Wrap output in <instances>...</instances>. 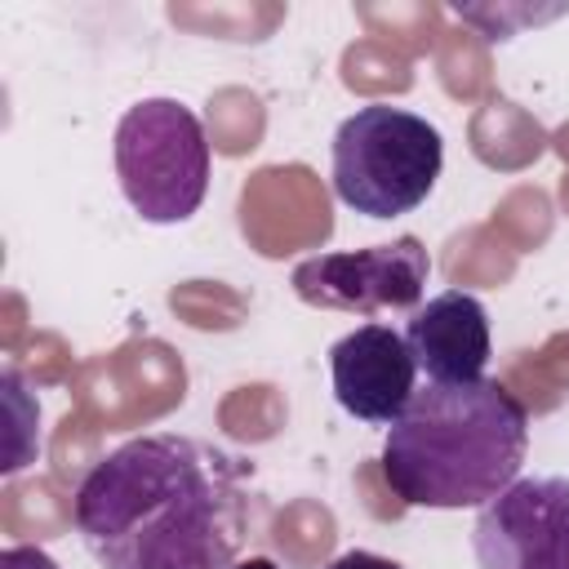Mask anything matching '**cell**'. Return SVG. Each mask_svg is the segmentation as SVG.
Segmentation results:
<instances>
[{"mask_svg": "<svg viewBox=\"0 0 569 569\" xmlns=\"http://www.w3.org/2000/svg\"><path fill=\"white\" fill-rule=\"evenodd\" d=\"M325 569H400L396 560L378 556V551H342L338 560H329Z\"/></svg>", "mask_w": 569, "mask_h": 569, "instance_id": "cell-10", "label": "cell"}, {"mask_svg": "<svg viewBox=\"0 0 569 569\" xmlns=\"http://www.w3.org/2000/svg\"><path fill=\"white\" fill-rule=\"evenodd\" d=\"M431 276V258L418 236H396L373 249H338L302 258L289 276L293 293L320 311L378 316V311H418Z\"/></svg>", "mask_w": 569, "mask_h": 569, "instance_id": "cell-5", "label": "cell"}, {"mask_svg": "<svg viewBox=\"0 0 569 569\" xmlns=\"http://www.w3.org/2000/svg\"><path fill=\"white\" fill-rule=\"evenodd\" d=\"M329 378L338 405L373 427H391L418 391V365L405 333H396L391 325H360L342 333L329 347Z\"/></svg>", "mask_w": 569, "mask_h": 569, "instance_id": "cell-7", "label": "cell"}, {"mask_svg": "<svg viewBox=\"0 0 569 569\" xmlns=\"http://www.w3.org/2000/svg\"><path fill=\"white\" fill-rule=\"evenodd\" d=\"M116 178L142 222H187L209 191V138L191 107L178 98L133 102L111 138Z\"/></svg>", "mask_w": 569, "mask_h": 569, "instance_id": "cell-4", "label": "cell"}, {"mask_svg": "<svg viewBox=\"0 0 569 569\" xmlns=\"http://www.w3.org/2000/svg\"><path fill=\"white\" fill-rule=\"evenodd\" d=\"M409 356L427 382H480L489 365V311L476 293L445 289L409 311L405 325Z\"/></svg>", "mask_w": 569, "mask_h": 569, "instance_id": "cell-8", "label": "cell"}, {"mask_svg": "<svg viewBox=\"0 0 569 569\" xmlns=\"http://www.w3.org/2000/svg\"><path fill=\"white\" fill-rule=\"evenodd\" d=\"M76 529L102 569H231L253 520L244 462L196 436H138L76 489Z\"/></svg>", "mask_w": 569, "mask_h": 569, "instance_id": "cell-1", "label": "cell"}, {"mask_svg": "<svg viewBox=\"0 0 569 569\" xmlns=\"http://www.w3.org/2000/svg\"><path fill=\"white\" fill-rule=\"evenodd\" d=\"M525 449L529 413L502 382H427L387 427L382 476L409 507H485L520 480Z\"/></svg>", "mask_w": 569, "mask_h": 569, "instance_id": "cell-2", "label": "cell"}, {"mask_svg": "<svg viewBox=\"0 0 569 569\" xmlns=\"http://www.w3.org/2000/svg\"><path fill=\"white\" fill-rule=\"evenodd\" d=\"M0 569H62V565L40 547H4L0 551Z\"/></svg>", "mask_w": 569, "mask_h": 569, "instance_id": "cell-9", "label": "cell"}, {"mask_svg": "<svg viewBox=\"0 0 569 569\" xmlns=\"http://www.w3.org/2000/svg\"><path fill=\"white\" fill-rule=\"evenodd\" d=\"M445 164L440 129L405 107H360L333 133V196L365 218L418 209Z\"/></svg>", "mask_w": 569, "mask_h": 569, "instance_id": "cell-3", "label": "cell"}, {"mask_svg": "<svg viewBox=\"0 0 569 569\" xmlns=\"http://www.w3.org/2000/svg\"><path fill=\"white\" fill-rule=\"evenodd\" d=\"M480 569H569V480L520 476L471 525Z\"/></svg>", "mask_w": 569, "mask_h": 569, "instance_id": "cell-6", "label": "cell"}, {"mask_svg": "<svg viewBox=\"0 0 569 569\" xmlns=\"http://www.w3.org/2000/svg\"><path fill=\"white\" fill-rule=\"evenodd\" d=\"M231 569H280L276 560H267V556H249V560H236Z\"/></svg>", "mask_w": 569, "mask_h": 569, "instance_id": "cell-11", "label": "cell"}]
</instances>
